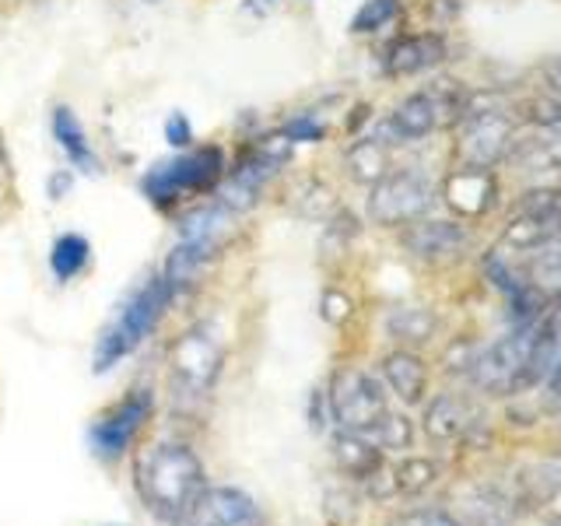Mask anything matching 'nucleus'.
Wrapping results in <instances>:
<instances>
[{
  "mask_svg": "<svg viewBox=\"0 0 561 526\" xmlns=\"http://www.w3.org/2000/svg\"><path fill=\"white\" fill-rule=\"evenodd\" d=\"M558 355H561V333L551 323L548 309H543L540 320L519 323L513 327V333L481 347L473 355L467 376L478 390L491 397H513L534 390V386L548 379Z\"/></svg>",
  "mask_w": 561,
  "mask_h": 526,
  "instance_id": "nucleus-1",
  "label": "nucleus"
},
{
  "mask_svg": "<svg viewBox=\"0 0 561 526\" xmlns=\"http://www.w3.org/2000/svg\"><path fill=\"white\" fill-rule=\"evenodd\" d=\"M137 488L154 516L180 523L207 488L204 464L186 443H158L140 456Z\"/></svg>",
  "mask_w": 561,
  "mask_h": 526,
  "instance_id": "nucleus-2",
  "label": "nucleus"
},
{
  "mask_svg": "<svg viewBox=\"0 0 561 526\" xmlns=\"http://www.w3.org/2000/svg\"><path fill=\"white\" fill-rule=\"evenodd\" d=\"M172 302L169 285L162 274H151L145 285H140L123 309L113 316V323L99 333V344H95V355H92V368L95 373H110L113 365H119L127 355L145 344L151 338V330L162 320L165 306Z\"/></svg>",
  "mask_w": 561,
  "mask_h": 526,
  "instance_id": "nucleus-3",
  "label": "nucleus"
},
{
  "mask_svg": "<svg viewBox=\"0 0 561 526\" xmlns=\"http://www.w3.org/2000/svg\"><path fill=\"white\" fill-rule=\"evenodd\" d=\"M225 151L207 145V148H186L183 155L158 162L145 172L140 190L158 210H172L190 193H210L225 180Z\"/></svg>",
  "mask_w": 561,
  "mask_h": 526,
  "instance_id": "nucleus-4",
  "label": "nucleus"
},
{
  "mask_svg": "<svg viewBox=\"0 0 561 526\" xmlns=\"http://www.w3.org/2000/svg\"><path fill=\"white\" fill-rule=\"evenodd\" d=\"M460 158L470 169H491L513 151V116L491 95H470L467 110L460 116Z\"/></svg>",
  "mask_w": 561,
  "mask_h": 526,
  "instance_id": "nucleus-5",
  "label": "nucleus"
},
{
  "mask_svg": "<svg viewBox=\"0 0 561 526\" xmlns=\"http://www.w3.org/2000/svg\"><path fill=\"white\" fill-rule=\"evenodd\" d=\"M169 373H172L175 397L204 400L210 390H215L218 373H221L218 330L210 323H197L186 333H180V341H175L172 355H169Z\"/></svg>",
  "mask_w": 561,
  "mask_h": 526,
  "instance_id": "nucleus-6",
  "label": "nucleus"
},
{
  "mask_svg": "<svg viewBox=\"0 0 561 526\" xmlns=\"http://www.w3.org/2000/svg\"><path fill=\"white\" fill-rule=\"evenodd\" d=\"M432 201H435V190L425 172L397 169V172L379 175L373 183V193H368V218L386 228L411 225L428 215Z\"/></svg>",
  "mask_w": 561,
  "mask_h": 526,
  "instance_id": "nucleus-7",
  "label": "nucleus"
},
{
  "mask_svg": "<svg viewBox=\"0 0 561 526\" xmlns=\"http://www.w3.org/2000/svg\"><path fill=\"white\" fill-rule=\"evenodd\" d=\"M154 411V397L151 390H130L119 403H113L110 411L99 414L88 428V449H92L95 460L102 464H116L127 456L130 443L137 432L148 425V418Z\"/></svg>",
  "mask_w": 561,
  "mask_h": 526,
  "instance_id": "nucleus-8",
  "label": "nucleus"
},
{
  "mask_svg": "<svg viewBox=\"0 0 561 526\" xmlns=\"http://www.w3.org/2000/svg\"><path fill=\"white\" fill-rule=\"evenodd\" d=\"M330 414L333 421L344 428V432H373L379 425V418L390 411V403H386V393L382 386L362 373V368H341L337 376L330 379Z\"/></svg>",
  "mask_w": 561,
  "mask_h": 526,
  "instance_id": "nucleus-9",
  "label": "nucleus"
},
{
  "mask_svg": "<svg viewBox=\"0 0 561 526\" xmlns=\"http://www.w3.org/2000/svg\"><path fill=\"white\" fill-rule=\"evenodd\" d=\"M438 127H446V119H443V110H438L435 95L425 88V92H414L403 99L397 110L379 123L376 140L382 148L386 145H411V140L428 137Z\"/></svg>",
  "mask_w": 561,
  "mask_h": 526,
  "instance_id": "nucleus-10",
  "label": "nucleus"
},
{
  "mask_svg": "<svg viewBox=\"0 0 561 526\" xmlns=\"http://www.w3.org/2000/svg\"><path fill=\"white\" fill-rule=\"evenodd\" d=\"M186 526H260V505L242 488H204L183 516Z\"/></svg>",
  "mask_w": 561,
  "mask_h": 526,
  "instance_id": "nucleus-11",
  "label": "nucleus"
},
{
  "mask_svg": "<svg viewBox=\"0 0 561 526\" xmlns=\"http://www.w3.org/2000/svg\"><path fill=\"white\" fill-rule=\"evenodd\" d=\"M443 60H446V39L438 32L400 35V39H393L382 49V70L390 78L421 75V70H432Z\"/></svg>",
  "mask_w": 561,
  "mask_h": 526,
  "instance_id": "nucleus-12",
  "label": "nucleus"
},
{
  "mask_svg": "<svg viewBox=\"0 0 561 526\" xmlns=\"http://www.w3.org/2000/svg\"><path fill=\"white\" fill-rule=\"evenodd\" d=\"M467 228L456 221H411V228L403 232V245L408 253L425 260V263H446L456 260L467 250Z\"/></svg>",
  "mask_w": 561,
  "mask_h": 526,
  "instance_id": "nucleus-13",
  "label": "nucleus"
},
{
  "mask_svg": "<svg viewBox=\"0 0 561 526\" xmlns=\"http://www.w3.org/2000/svg\"><path fill=\"white\" fill-rule=\"evenodd\" d=\"M425 435L438 446H453V443H463V438L478 428V411L470 408L463 397L456 393H438L428 408H425Z\"/></svg>",
  "mask_w": 561,
  "mask_h": 526,
  "instance_id": "nucleus-14",
  "label": "nucleus"
},
{
  "mask_svg": "<svg viewBox=\"0 0 561 526\" xmlns=\"http://www.w3.org/2000/svg\"><path fill=\"white\" fill-rule=\"evenodd\" d=\"M446 204L463 218H478L495 204V175L491 169H456L446 175Z\"/></svg>",
  "mask_w": 561,
  "mask_h": 526,
  "instance_id": "nucleus-15",
  "label": "nucleus"
},
{
  "mask_svg": "<svg viewBox=\"0 0 561 526\" xmlns=\"http://www.w3.org/2000/svg\"><path fill=\"white\" fill-rule=\"evenodd\" d=\"M221 250H215V245H207V242H193V239H180L172 245V253L165 256V285H169V295H183L186 288L197 285V277L201 271L207 267L210 260H215Z\"/></svg>",
  "mask_w": 561,
  "mask_h": 526,
  "instance_id": "nucleus-16",
  "label": "nucleus"
},
{
  "mask_svg": "<svg viewBox=\"0 0 561 526\" xmlns=\"http://www.w3.org/2000/svg\"><path fill=\"white\" fill-rule=\"evenodd\" d=\"M463 526H508L516 516V495H508L505 488L495 484H481L470 488L463 495Z\"/></svg>",
  "mask_w": 561,
  "mask_h": 526,
  "instance_id": "nucleus-17",
  "label": "nucleus"
},
{
  "mask_svg": "<svg viewBox=\"0 0 561 526\" xmlns=\"http://www.w3.org/2000/svg\"><path fill=\"white\" fill-rule=\"evenodd\" d=\"M379 373L403 403H421V397L428 390V368L411 351H390V355H382Z\"/></svg>",
  "mask_w": 561,
  "mask_h": 526,
  "instance_id": "nucleus-18",
  "label": "nucleus"
},
{
  "mask_svg": "<svg viewBox=\"0 0 561 526\" xmlns=\"http://www.w3.org/2000/svg\"><path fill=\"white\" fill-rule=\"evenodd\" d=\"M330 453H333V464H337L344 473H351V478H358V481H368L386 464L382 449L373 443V438H365L358 432H344V428L330 438Z\"/></svg>",
  "mask_w": 561,
  "mask_h": 526,
  "instance_id": "nucleus-19",
  "label": "nucleus"
},
{
  "mask_svg": "<svg viewBox=\"0 0 561 526\" xmlns=\"http://www.w3.org/2000/svg\"><path fill=\"white\" fill-rule=\"evenodd\" d=\"M516 165L523 175H530L540 186H554L561 183V137H537V140H523L513 151Z\"/></svg>",
  "mask_w": 561,
  "mask_h": 526,
  "instance_id": "nucleus-20",
  "label": "nucleus"
},
{
  "mask_svg": "<svg viewBox=\"0 0 561 526\" xmlns=\"http://www.w3.org/2000/svg\"><path fill=\"white\" fill-rule=\"evenodd\" d=\"M180 239L207 242L215 250H225V242L232 239V210L221 204H204L186 210L180 221Z\"/></svg>",
  "mask_w": 561,
  "mask_h": 526,
  "instance_id": "nucleus-21",
  "label": "nucleus"
},
{
  "mask_svg": "<svg viewBox=\"0 0 561 526\" xmlns=\"http://www.w3.org/2000/svg\"><path fill=\"white\" fill-rule=\"evenodd\" d=\"M53 137L60 140V148H64V155L70 158V162H75V169L99 172V158H95L92 145H88V134H84L75 110H67V105L53 110Z\"/></svg>",
  "mask_w": 561,
  "mask_h": 526,
  "instance_id": "nucleus-22",
  "label": "nucleus"
},
{
  "mask_svg": "<svg viewBox=\"0 0 561 526\" xmlns=\"http://www.w3.org/2000/svg\"><path fill=\"white\" fill-rule=\"evenodd\" d=\"M386 330L400 344H428L435 333V312L425 306H397L386 312Z\"/></svg>",
  "mask_w": 561,
  "mask_h": 526,
  "instance_id": "nucleus-23",
  "label": "nucleus"
},
{
  "mask_svg": "<svg viewBox=\"0 0 561 526\" xmlns=\"http://www.w3.org/2000/svg\"><path fill=\"white\" fill-rule=\"evenodd\" d=\"M88 256H92V245H88V239L78 236V232H64L49 250V271L57 281H70V277H78L84 271Z\"/></svg>",
  "mask_w": 561,
  "mask_h": 526,
  "instance_id": "nucleus-24",
  "label": "nucleus"
},
{
  "mask_svg": "<svg viewBox=\"0 0 561 526\" xmlns=\"http://www.w3.org/2000/svg\"><path fill=\"white\" fill-rule=\"evenodd\" d=\"M347 165L358 183H376L379 175H386V148L376 137H362L358 145L347 151Z\"/></svg>",
  "mask_w": 561,
  "mask_h": 526,
  "instance_id": "nucleus-25",
  "label": "nucleus"
},
{
  "mask_svg": "<svg viewBox=\"0 0 561 526\" xmlns=\"http://www.w3.org/2000/svg\"><path fill=\"white\" fill-rule=\"evenodd\" d=\"M365 438H373V443L379 449H411L414 443V425L403 414H393V411H386L379 418V425L373 432H365Z\"/></svg>",
  "mask_w": 561,
  "mask_h": 526,
  "instance_id": "nucleus-26",
  "label": "nucleus"
},
{
  "mask_svg": "<svg viewBox=\"0 0 561 526\" xmlns=\"http://www.w3.org/2000/svg\"><path fill=\"white\" fill-rule=\"evenodd\" d=\"M397 14H400V0H365V4L355 11V18H351V32L355 35L379 32L390 25Z\"/></svg>",
  "mask_w": 561,
  "mask_h": 526,
  "instance_id": "nucleus-27",
  "label": "nucleus"
},
{
  "mask_svg": "<svg viewBox=\"0 0 561 526\" xmlns=\"http://www.w3.org/2000/svg\"><path fill=\"white\" fill-rule=\"evenodd\" d=\"M526 119L540 127L543 134L551 137H561V99H551V95H537L526 102Z\"/></svg>",
  "mask_w": 561,
  "mask_h": 526,
  "instance_id": "nucleus-28",
  "label": "nucleus"
},
{
  "mask_svg": "<svg viewBox=\"0 0 561 526\" xmlns=\"http://www.w3.org/2000/svg\"><path fill=\"white\" fill-rule=\"evenodd\" d=\"M390 526H463V523L443 513V508H411V513H400Z\"/></svg>",
  "mask_w": 561,
  "mask_h": 526,
  "instance_id": "nucleus-29",
  "label": "nucleus"
},
{
  "mask_svg": "<svg viewBox=\"0 0 561 526\" xmlns=\"http://www.w3.org/2000/svg\"><path fill=\"white\" fill-rule=\"evenodd\" d=\"M280 134H285V137L291 140V145H295V140H320V137H323V123L306 113V116H298V119L285 123V130H280Z\"/></svg>",
  "mask_w": 561,
  "mask_h": 526,
  "instance_id": "nucleus-30",
  "label": "nucleus"
},
{
  "mask_svg": "<svg viewBox=\"0 0 561 526\" xmlns=\"http://www.w3.org/2000/svg\"><path fill=\"white\" fill-rule=\"evenodd\" d=\"M165 140L172 148H193V127H190V119L183 113H172L165 119Z\"/></svg>",
  "mask_w": 561,
  "mask_h": 526,
  "instance_id": "nucleus-31",
  "label": "nucleus"
},
{
  "mask_svg": "<svg viewBox=\"0 0 561 526\" xmlns=\"http://www.w3.org/2000/svg\"><path fill=\"white\" fill-rule=\"evenodd\" d=\"M351 316V298L341 295V291H327L323 295V320L330 323H344Z\"/></svg>",
  "mask_w": 561,
  "mask_h": 526,
  "instance_id": "nucleus-32",
  "label": "nucleus"
},
{
  "mask_svg": "<svg viewBox=\"0 0 561 526\" xmlns=\"http://www.w3.org/2000/svg\"><path fill=\"white\" fill-rule=\"evenodd\" d=\"M70 186H75V175H70L67 169H57V172H53L49 180H46V193H49L53 201H64Z\"/></svg>",
  "mask_w": 561,
  "mask_h": 526,
  "instance_id": "nucleus-33",
  "label": "nucleus"
},
{
  "mask_svg": "<svg viewBox=\"0 0 561 526\" xmlns=\"http://www.w3.org/2000/svg\"><path fill=\"white\" fill-rule=\"evenodd\" d=\"M540 75H543V81H548L554 92L561 95V57H548L540 64Z\"/></svg>",
  "mask_w": 561,
  "mask_h": 526,
  "instance_id": "nucleus-34",
  "label": "nucleus"
},
{
  "mask_svg": "<svg viewBox=\"0 0 561 526\" xmlns=\"http://www.w3.org/2000/svg\"><path fill=\"white\" fill-rule=\"evenodd\" d=\"M543 519H548L551 526H561V488L558 491H551L548 499H543Z\"/></svg>",
  "mask_w": 561,
  "mask_h": 526,
  "instance_id": "nucleus-35",
  "label": "nucleus"
},
{
  "mask_svg": "<svg viewBox=\"0 0 561 526\" xmlns=\"http://www.w3.org/2000/svg\"><path fill=\"white\" fill-rule=\"evenodd\" d=\"M543 382H548V397H551V403L561 411V355H558L554 368H551L548 379H543Z\"/></svg>",
  "mask_w": 561,
  "mask_h": 526,
  "instance_id": "nucleus-36",
  "label": "nucleus"
}]
</instances>
